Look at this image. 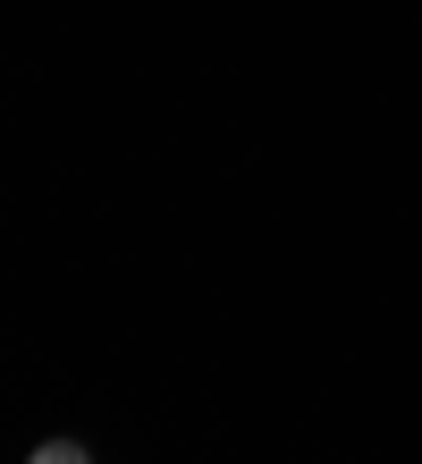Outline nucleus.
I'll return each instance as SVG.
<instances>
[{
    "label": "nucleus",
    "mask_w": 422,
    "mask_h": 464,
    "mask_svg": "<svg viewBox=\"0 0 422 464\" xmlns=\"http://www.w3.org/2000/svg\"><path fill=\"white\" fill-rule=\"evenodd\" d=\"M25 464H93V456H84L76 440H43V448H34V456H25Z\"/></svg>",
    "instance_id": "obj_1"
}]
</instances>
